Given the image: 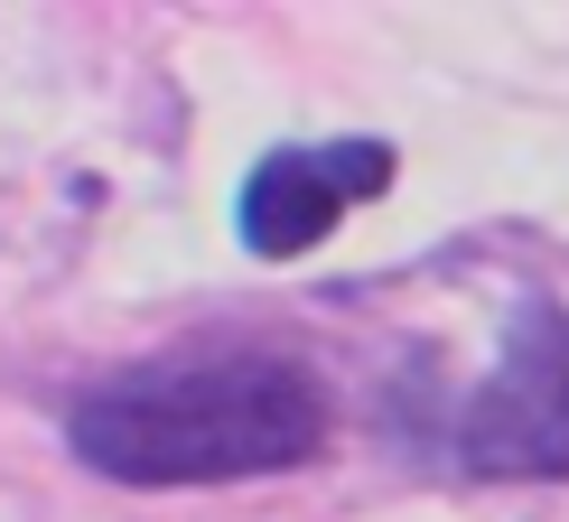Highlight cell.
I'll use <instances>...</instances> for the list:
<instances>
[{
    "label": "cell",
    "mask_w": 569,
    "mask_h": 522,
    "mask_svg": "<svg viewBox=\"0 0 569 522\" xmlns=\"http://www.w3.org/2000/svg\"><path fill=\"white\" fill-rule=\"evenodd\" d=\"M66 439L112 485H233L308 466L327 439V383L290 354H169L84 392Z\"/></svg>",
    "instance_id": "cell-1"
},
{
    "label": "cell",
    "mask_w": 569,
    "mask_h": 522,
    "mask_svg": "<svg viewBox=\"0 0 569 522\" xmlns=\"http://www.w3.org/2000/svg\"><path fill=\"white\" fill-rule=\"evenodd\" d=\"M458 458L477 476H505V485L569 476V318H560V299L513 308L505 364L458 411Z\"/></svg>",
    "instance_id": "cell-2"
},
{
    "label": "cell",
    "mask_w": 569,
    "mask_h": 522,
    "mask_svg": "<svg viewBox=\"0 0 569 522\" xmlns=\"http://www.w3.org/2000/svg\"><path fill=\"white\" fill-rule=\"evenodd\" d=\"M392 169H401L392 140H365V131H346V140H290V150L252 159L243 197H233L243 252H262V261H299V252H318L327 233L346 224V205L383 197Z\"/></svg>",
    "instance_id": "cell-3"
}]
</instances>
